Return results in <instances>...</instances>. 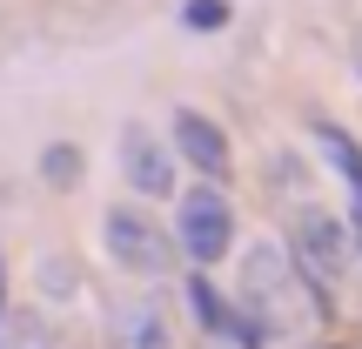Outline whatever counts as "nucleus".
<instances>
[{
    "label": "nucleus",
    "instance_id": "obj_2",
    "mask_svg": "<svg viewBox=\"0 0 362 349\" xmlns=\"http://www.w3.org/2000/svg\"><path fill=\"white\" fill-rule=\"evenodd\" d=\"M288 256H296V275H302V282H315L329 296V289L349 275V256H356L349 222L329 215V208H296V222H288Z\"/></svg>",
    "mask_w": 362,
    "mask_h": 349
},
{
    "label": "nucleus",
    "instance_id": "obj_4",
    "mask_svg": "<svg viewBox=\"0 0 362 349\" xmlns=\"http://www.w3.org/2000/svg\"><path fill=\"white\" fill-rule=\"evenodd\" d=\"M175 229H181V248H188L194 262H221L235 248V208H228V195H221L215 181H208V188H188V195H181Z\"/></svg>",
    "mask_w": 362,
    "mask_h": 349
},
{
    "label": "nucleus",
    "instance_id": "obj_10",
    "mask_svg": "<svg viewBox=\"0 0 362 349\" xmlns=\"http://www.w3.org/2000/svg\"><path fill=\"white\" fill-rule=\"evenodd\" d=\"M40 175H47L54 181V188H74V181H81V155H74V148H47V155H40Z\"/></svg>",
    "mask_w": 362,
    "mask_h": 349
},
{
    "label": "nucleus",
    "instance_id": "obj_1",
    "mask_svg": "<svg viewBox=\"0 0 362 349\" xmlns=\"http://www.w3.org/2000/svg\"><path fill=\"white\" fill-rule=\"evenodd\" d=\"M235 316H242V323H262L255 336H296V329L309 323V309H302V275L275 242H255L242 256V309Z\"/></svg>",
    "mask_w": 362,
    "mask_h": 349
},
{
    "label": "nucleus",
    "instance_id": "obj_5",
    "mask_svg": "<svg viewBox=\"0 0 362 349\" xmlns=\"http://www.w3.org/2000/svg\"><path fill=\"white\" fill-rule=\"evenodd\" d=\"M121 175H128L134 195H175V148H161V135L148 121H128L121 128Z\"/></svg>",
    "mask_w": 362,
    "mask_h": 349
},
{
    "label": "nucleus",
    "instance_id": "obj_13",
    "mask_svg": "<svg viewBox=\"0 0 362 349\" xmlns=\"http://www.w3.org/2000/svg\"><path fill=\"white\" fill-rule=\"evenodd\" d=\"M349 61H356V81H362V34H356V47H349Z\"/></svg>",
    "mask_w": 362,
    "mask_h": 349
},
{
    "label": "nucleus",
    "instance_id": "obj_12",
    "mask_svg": "<svg viewBox=\"0 0 362 349\" xmlns=\"http://www.w3.org/2000/svg\"><path fill=\"white\" fill-rule=\"evenodd\" d=\"M7 349H54V343H47V336H40V329H34V323H13V343H7Z\"/></svg>",
    "mask_w": 362,
    "mask_h": 349
},
{
    "label": "nucleus",
    "instance_id": "obj_11",
    "mask_svg": "<svg viewBox=\"0 0 362 349\" xmlns=\"http://www.w3.org/2000/svg\"><path fill=\"white\" fill-rule=\"evenodd\" d=\"M221 21H228L221 0H188V27H221Z\"/></svg>",
    "mask_w": 362,
    "mask_h": 349
},
{
    "label": "nucleus",
    "instance_id": "obj_6",
    "mask_svg": "<svg viewBox=\"0 0 362 349\" xmlns=\"http://www.w3.org/2000/svg\"><path fill=\"white\" fill-rule=\"evenodd\" d=\"M175 161H188L194 175L221 181V175H228V135H221L208 115L181 108V115H175Z\"/></svg>",
    "mask_w": 362,
    "mask_h": 349
},
{
    "label": "nucleus",
    "instance_id": "obj_8",
    "mask_svg": "<svg viewBox=\"0 0 362 349\" xmlns=\"http://www.w3.org/2000/svg\"><path fill=\"white\" fill-rule=\"evenodd\" d=\"M188 302H194V316H202L208 336H228V343L255 349V329L235 316V302H228V296H215V282H208V275H194V282H188Z\"/></svg>",
    "mask_w": 362,
    "mask_h": 349
},
{
    "label": "nucleus",
    "instance_id": "obj_7",
    "mask_svg": "<svg viewBox=\"0 0 362 349\" xmlns=\"http://www.w3.org/2000/svg\"><path fill=\"white\" fill-rule=\"evenodd\" d=\"M115 349H175L168 302H161V296L121 302V309H115Z\"/></svg>",
    "mask_w": 362,
    "mask_h": 349
},
{
    "label": "nucleus",
    "instance_id": "obj_3",
    "mask_svg": "<svg viewBox=\"0 0 362 349\" xmlns=\"http://www.w3.org/2000/svg\"><path fill=\"white\" fill-rule=\"evenodd\" d=\"M101 248H107V262L128 269V275H168L175 269V242L161 235V222L141 215V208H128V202L101 215Z\"/></svg>",
    "mask_w": 362,
    "mask_h": 349
},
{
    "label": "nucleus",
    "instance_id": "obj_9",
    "mask_svg": "<svg viewBox=\"0 0 362 349\" xmlns=\"http://www.w3.org/2000/svg\"><path fill=\"white\" fill-rule=\"evenodd\" d=\"M315 142H322V155L336 161V175L349 181V229H356V242H362V148L336 128V121H322V128H315Z\"/></svg>",
    "mask_w": 362,
    "mask_h": 349
}]
</instances>
